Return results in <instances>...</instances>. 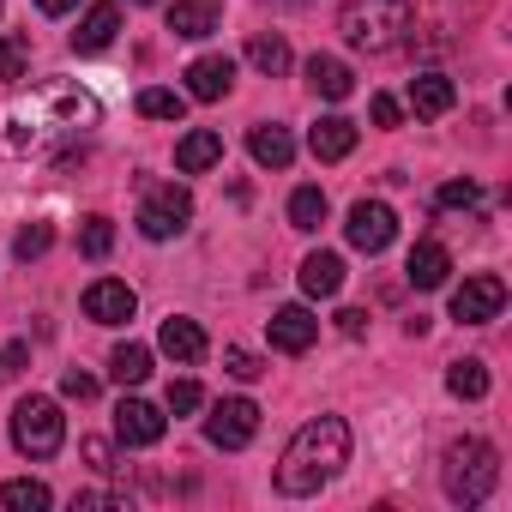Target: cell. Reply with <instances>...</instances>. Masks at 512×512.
Segmentation results:
<instances>
[{
	"mask_svg": "<svg viewBox=\"0 0 512 512\" xmlns=\"http://www.w3.org/2000/svg\"><path fill=\"white\" fill-rule=\"evenodd\" d=\"M350 464V422L344 416H314L290 434L284 458H278V488L284 494H320L338 470Z\"/></svg>",
	"mask_w": 512,
	"mask_h": 512,
	"instance_id": "cell-1",
	"label": "cell"
},
{
	"mask_svg": "<svg viewBox=\"0 0 512 512\" xmlns=\"http://www.w3.org/2000/svg\"><path fill=\"white\" fill-rule=\"evenodd\" d=\"M338 31H344V43L362 49V55H392V49H404V37L416 31V13H410V0H344Z\"/></svg>",
	"mask_w": 512,
	"mask_h": 512,
	"instance_id": "cell-2",
	"label": "cell"
},
{
	"mask_svg": "<svg viewBox=\"0 0 512 512\" xmlns=\"http://www.w3.org/2000/svg\"><path fill=\"white\" fill-rule=\"evenodd\" d=\"M494 482H500V452H494L488 440H452V446H446V464H440L446 500L476 506V500L494 494Z\"/></svg>",
	"mask_w": 512,
	"mask_h": 512,
	"instance_id": "cell-3",
	"label": "cell"
},
{
	"mask_svg": "<svg viewBox=\"0 0 512 512\" xmlns=\"http://www.w3.org/2000/svg\"><path fill=\"white\" fill-rule=\"evenodd\" d=\"M61 440H67V416H61L55 398H25V404L13 410V446H19L25 458H55Z\"/></svg>",
	"mask_w": 512,
	"mask_h": 512,
	"instance_id": "cell-4",
	"label": "cell"
},
{
	"mask_svg": "<svg viewBox=\"0 0 512 512\" xmlns=\"http://www.w3.org/2000/svg\"><path fill=\"white\" fill-rule=\"evenodd\" d=\"M193 223V193L187 187H151L145 193V205H139V235L145 241H169V235H181Z\"/></svg>",
	"mask_w": 512,
	"mask_h": 512,
	"instance_id": "cell-5",
	"label": "cell"
},
{
	"mask_svg": "<svg viewBox=\"0 0 512 512\" xmlns=\"http://www.w3.org/2000/svg\"><path fill=\"white\" fill-rule=\"evenodd\" d=\"M344 235H350V247H356V253H386V247L398 241V211H392L386 199H356V205H350Z\"/></svg>",
	"mask_w": 512,
	"mask_h": 512,
	"instance_id": "cell-6",
	"label": "cell"
},
{
	"mask_svg": "<svg viewBox=\"0 0 512 512\" xmlns=\"http://www.w3.org/2000/svg\"><path fill=\"white\" fill-rule=\"evenodd\" d=\"M253 434H260V404H253V398H223V404H211V416H205V440H211V446L241 452Z\"/></svg>",
	"mask_w": 512,
	"mask_h": 512,
	"instance_id": "cell-7",
	"label": "cell"
},
{
	"mask_svg": "<svg viewBox=\"0 0 512 512\" xmlns=\"http://www.w3.org/2000/svg\"><path fill=\"white\" fill-rule=\"evenodd\" d=\"M500 308H506V284L494 272H476L452 290V320L458 326H488V320H500Z\"/></svg>",
	"mask_w": 512,
	"mask_h": 512,
	"instance_id": "cell-8",
	"label": "cell"
},
{
	"mask_svg": "<svg viewBox=\"0 0 512 512\" xmlns=\"http://www.w3.org/2000/svg\"><path fill=\"white\" fill-rule=\"evenodd\" d=\"M133 314H139L133 284H121V278H97V284L85 290V320H97V326H127Z\"/></svg>",
	"mask_w": 512,
	"mask_h": 512,
	"instance_id": "cell-9",
	"label": "cell"
},
{
	"mask_svg": "<svg viewBox=\"0 0 512 512\" xmlns=\"http://www.w3.org/2000/svg\"><path fill=\"white\" fill-rule=\"evenodd\" d=\"M163 410L157 404H145V398H121L115 404V440L121 446H157L163 440Z\"/></svg>",
	"mask_w": 512,
	"mask_h": 512,
	"instance_id": "cell-10",
	"label": "cell"
},
{
	"mask_svg": "<svg viewBox=\"0 0 512 512\" xmlns=\"http://www.w3.org/2000/svg\"><path fill=\"white\" fill-rule=\"evenodd\" d=\"M187 97L193 103H223L229 97V85H235V61L229 55H199V61H187Z\"/></svg>",
	"mask_w": 512,
	"mask_h": 512,
	"instance_id": "cell-11",
	"label": "cell"
},
{
	"mask_svg": "<svg viewBox=\"0 0 512 512\" xmlns=\"http://www.w3.org/2000/svg\"><path fill=\"white\" fill-rule=\"evenodd\" d=\"M314 338H320V320H314L302 302H290V308H278V314H272V350L302 356V350H314Z\"/></svg>",
	"mask_w": 512,
	"mask_h": 512,
	"instance_id": "cell-12",
	"label": "cell"
},
{
	"mask_svg": "<svg viewBox=\"0 0 512 512\" xmlns=\"http://www.w3.org/2000/svg\"><path fill=\"white\" fill-rule=\"evenodd\" d=\"M43 109H49V127H91L97 121V97L79 91V85H49Z\"/></svg>",
	"mask_w": 512,
	"mask_h": 512,
	"instance_id": "cell-13",
	"label": "cell"
},
{
	"mask_svg": "<svg viewBox=\"0 0 512 512\" xmlns=\"http://www.w3.org/2000/svg\"><path fill=\"white\" fill-rule=\"evenodd\" d=\"M157 350L163 356H175L181 368H193V362H205V332H199V320H187V314H169L163 320V332H157Z\"/></svg>",
	"mask_w": 512,
	"mask_h": 512,
	"instance_id": "cell-14",
	"label": "cell"
},
{
	"mask_svg": "<svg viewBox=\"0 0 512 512\" xmlns=\"http://www.w3.org/2000/svg\"><path fill=\"white\" fill-rule=\"evenodd\" d=\"M308 151H314L320 163H344V157L356 151V121H350V115H320L314 133H308Z\"/></svg>",
	"mask_w": 512,
	"mask_h": 512,
	"instance_id": "cell-15",
	"label": "cell"
},
{
	"mask_svg": "<svg viewBox=\"0 0 512 512\" xmlns=\"http://www.w3.org/2000/svg\"><path fill=\"white\" fill-rule=\"evenodd\" d=\"M217 25H223V0H175V7H169V31L187 37V43L211 37Z\"/></svg>",
	"mask_w": 512,
	"mask_h": 512,
	"instance_id": "cell-16",
	"label": "cell"
},
{
	"mask_svg": "<svg viewBox=\"0 0 512 512\" xmlns=\"http://www.w3.org/2000/svg\"><path fill=\"white\" fill-rule=\"evenodd\" d=\"M115 31H121V7H115V0H97V7L79 19V31H73V49L79 55H97V49L115 43Z\"/></svg>",
	"mask_w": 512,
	"mask_h": 512,
	"instance_id": "cell-17",
	"label": "cell"
},
{
	"mask_svg": "<svg viewBox=\"0 0 512 512\" xmlns=\"http://www.w3.org/2000/svg\"><path fill=\"white\" fill-rule=\"evenodd\" d=\"M404 278H410L416 290H440V284L452 278V253H446L440 241H416V247H410V266H404Z\"/></svg>",
	"mask_w": 512,
	"mask_h": 512,
	"instance_id": "cell-18",
	"label": "cell"
},
{
	"mask_svg": "<svg viewBox=\"0 0 512 512\" xmlns=\"http://www.w3.org/2000/svg\"><path fill=\"white\" fill-rule=\"evenodd\" d=\"M247 151H253V163L260 169H290V157H296V139H290V127H278V121H260L247 133Z\"/></svg>",
	"mask_w": 512,
	"mask_h": 512,
	"instance_id": "cell-19",
	"label": "cell"
},
{
	"mask_svg": "<svg viewBox=\"0 0 512 512\" xmlns=\"http://www.w3.org/2000/svg\"><path fill=\"white\" fill-rule=\"evenodd\" d=\"M452 103H458V91H452L446 73H416V79H410V109H416L422 121H440Z\"/></svg>",
	"mask_w": 512,
	"mask_h": 512,
	"instance_id": "cell-20",
	"label": "cell"
},
{
	"mask_svg": "<svg viewBox=\"0 0 512 512\" xmlns=\"http://www.w3.org/2000/svg\"><path fill=\"white\" fill-rule=\"evenodd\" d=\"M211 163H223V133H211V127H193V133L175 145V169H181V175H205Z\"/></svg>",
	"mask_w": 512,
	"mask_h": 512,
	"instance_id": "cell-21",
	"label": "cell"
},
{
	"mask_svg": "<svg viewBox=\"0 0 512 512\" xmlns=\"http://www.w3.org/2000/svg\"><path fill=\"white\" fill-rule=\"evenodd\" d=\"M302 290L314 296V302H332L338 290H344V260H338V253H308V260H302Z\"/></svg>",
	"mask_w": 512,
	"mask_h": 512,
	"instance_id": "cell-22",
	"label": "cell"
},
{
	"mask_svg": "<svg viewBox=\"0 0 512 512\" xmlns=\"http://www.w3.org/2000/svg\"><path fill=\"white\" fill-rule=\"evenodd\" d=\"M308 85H314V97H326V103H344V97L356 91V73H350L338 55H314V61H308Z\"/></svg>",
	"mask_w": 512,
	"mask_h": 512,
	"instance_id": "cell-23",
	"label": "cell"
},
{
	"mask_svg": "<svg viewBox=\"0 0 512 512\" xmlns=\"http://www.w3.org/2000/svg\"><path fill=\"white\" fill-rule=\"evenodd\" d=\"M0 506H7V512H49L55 494H49V482H37V476H13L7 488H0Z\"/></svg>",
	"mask_w": 512,
	"mask_h": 512,
	"instance_id": "cell-24",
	"label": "cell"
},
{
	"mask_svg": "<svg viewBox=\"0 0 512 512\" xmlns=\"http://www.w3.org/2000/svg\"><path fill=\"white\" fill-rule=\"evenodd\" d=\"M446 386H452V398H488V362H476V356H464V362H452L446 368Z\"/></svg>",
	"mask_w": 512,
	"mask_h": 512,
	"instance_id": "cell-25",
	"label": "cell"
},
{
	"mask_svg": "<svg viewBox=\"0 0 512 512\" xmlns=\"http://www.w3.org/2000/svg\"><path fill=\"white\" fill-rule=\"evenodd\" d=\"M109 374H115L121 386H145V380H151V350H145V344H121V350L109 356Z\"/></svg>",
	"mask_w": 512,
	"mask_h": 512,
	"instance_id": "cell-26",
	"label": "cell"
},
{
	"mask_svg": "<svg viewBox=\"0 0 512 512\" xmlns=\"http://www.w3.org/2000/svg\"><path fill=\"white\" fill-rule=\"evenodd\" d=\"M139 115H145V121H181V115H187V91L151 85V91H139Z\"/></svg>",
	"mask_w": 512,
	"mask_h": 512,
	"instance_id": "cell-27",
	"label": "cell"
},
{
	"mask_svg": "<svg viewBox=\"0 0 512 512\" xmlns=\"http://www.w3.org/2000/svg\"><path fill=\"white\" fill-rule=\"evenodd\" d=\"M247 61L260 67L266 79H278V73H290V43H284V37H253V43H247Z\"/></svg>",
	"mask_w": 512,
	"mask_h": 512,
	"instance_id": "cell-28",
	"label": "cell"
},
{
	"mask_svg": "<svg viewBox=\"0 0 512 512\" xmlns=\"http://www.w3.org/2000/svg\"><path fill=\"white\" fill-rule=\"evenodd\" d=\"M290 223L296 229H320L326 223V193L320 187H296L290 193Z\"/></svg>",
	"mask_w": 512,
	"mask_h": 512,
	"instance_id": "cell-29",
	"label": "cell"
},
{
	"mask_svg": "<svg viewBox=\"0 0 512 512\" xmlns=\"http://www.w3.org/2000/svg\"><path fill=\"white\" fill-rule=\"evenodd\" d=\"M31 73V43L25 37H0V85H19Z\"/></svg>",
	"mask_w": 512,
	"mask_h": 512,
	"instance_id": "cell-30",
	"label": "cell"
},
{
	"mask_svg": "<svg viewBox=\"0 0 512 512\" xmlns=\"http://www.w3.org/2000/svg\"><path fill=\"white\" fill-rule=\"evenodd\" d=\"M109 247H115V223H109V217H85L79 253H85V260H109Z\"/></svg>",
	"mask_w": 512,
	"mask_h": 512,
	"instance_id": "cell-31",
	"label": "cell"
},
{
	"mask_svg": "<svg viewBox=\"0 0 512 512\" xmlns=\"http://www.w3.org/2000/svg\"><path fill=\"white\" fill-rule=\"evenodd\" d=\"M49 241H55V229H49V223H25V229H19V241H13V253L31 266V260H43V253H49Z\"/></svg>",
	"mask_w": 512,
	"mask_h": 512,
	"instance_id": "cell-32",
	"label": "cell"
},
{
	"mask_svg": "<svg viewBox=\"0 0 512 512\" xmlns=\"http://www.w3.org/2000/svg\"><path fill=\"white\" fill-rule=\"evenodd\" d=\"M199 404H205L199 380H169V410H175V416H193Z\"/></svg>",
	"mask_w": 512,
	"mask_h": 512,
	"instance_id": "cell-33",
	"label": "cell"
},
{
	"mask_svg": "<svg viewBox=\"0 0 512 512\" xmlns=\"http://www.w3.org/2000/svg\"><path fill=\"white\" fill-rule=\"evenodd\" d=\"M223 368H229L235 380H260V374H266V362H260V356H253V350H235V344L223 350Z\"/></svg>",
	"mask_w": 512,
	"mask_h": 512,
	"instance_id": "cell-34",
	"label": "cell"
},
{
	"mask_svg": "<svg viewBox=\"0 0 512 512\" xmlns=\"http://www.w3.org/2000/svg\"><path fill=\"white\" fill-rule=\"evenodd\" d=\"M476 199H482L476 181H446V187H440V205H446V211H470Z\"/></svg>",
	"mask_w": 512,
	"mask_h": 512,
	"instance_id": "cell-35",
	"label": "cell"
},
{
	"mask_svg": "<svg viewBox=\"0 0 512 512\" xmlns=\"http://www.w3.org/2000/svg\"><path fill=\"white\" fill-rule=\"evenodd\" d=\"M25 368H31V344H19V338H13L7 350H0V380H19Z\"/></svg>",
	"mask_w": 512,
	"mask_h": 512,
	"instance_id": "cell-36",
	"label": "cell"
},
{
	"mask_svg": "<svg viewBox=\"0 0 512 512\" xmlns=\"http://www.w3.org/2000/svg\"><path fill=\"white\" fill-rule=\"evenodd\" d=\"M368 115H374V127H398V121H404V103H398V97H386V91H380V97H374V103H368Z\"/></svg>",
	"mask_w": 512,
	"mask_h": 512,
	"instance_id": "cell-37",
	"label": "cell"
},
{
	"mask_svg": "<svg viewBox=\"0 0 512 512\" xmlns=\"http://www.w3.org/2000/svg\"><path fill=\"white\" fill-rule=\"evenodd\" d=\"M61 392H67V398H79V404H91V398H97V380H91V374H79V368H67V374H61Z\"/></svg>",
	"mask_w": 512,
	"mask_h": 512,
	"instance_id": "cell-38",
	"label": "cell"
},
{
	"mask_svg": "<svg viewBox=\"0 0 512 512\" xmlns=\"http://www.w3.org/2000/svg\"><path fill=\"white\" fill-rule=\"evenodd\" d=\"M85 458H91V470H115V446L109 440H85Z\"/></svg>",
	"mask_w": 512,
	"mask_h": 512,
	"instance_id": "cell-39",
	"label": "cell"
},
{
	"mask_svg": "<svg viewBox=\"0 0 512 512\" xmlns=\"http://www.w3.org/2000/svg\"><path fill=\"white\" fill-rule=\"evenodd\" d=\"M338 332H344V338H362V332H368V314H362V308H344V314H338Z\"/></svg>",
	"mask_w": 512,
	"mask_h": 512,
	"instance_id": "cell-40",
	"label": "cell"
},
{
	"mask_svg": "<svg viewBox=\"0 0 512 512\" xmlns=\"http://www.w3.org/2000/svg\"><path fill=\"white\" fill-rule=\"evenodd\" d=\"M37 7H43L49 19H61V13H73V7H79V0H37Z\"/></svg>",
	"mask_w": 512,
	"mask_h": 512,
	"instance_id": "cell-41",
	"label": "cell"
},
{
	"mask_svg": "<svg viewBox=\"0 0 512 512\" xmlns=\"http://www.w3.org/2000/svg\"><path fill=\"white\" fill-rule=\"evenodd\" d=\"M133 7H157V0H133Z\"/></svg>",
	"mask_w": 512,
	"mask_h": 512,
	"instance_id": "cell-42",
	"label": "cell"
}]
</instances>
